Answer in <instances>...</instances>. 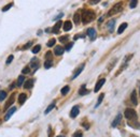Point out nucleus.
<instances>
[{"instance_id":"9b49d317","label":"nucleus","mask_w":140,"mask_h":137,"mask_svg":"<svg viewBox=\"0 0 140 137\" xmlns=\"http://www.w3.org/2000/svg\"><path fill=\"white\" fill-rule=\"evenodd\" d=\"M63 27H64V30H65V31H69V30L72 29V24H71V22L67 21V22L64 23V26Z\"/></svg>"},{"instance_id":"20e7f679","label":"nucleus","mask_w":140,"mask_h":137,"mask_svg":"<svg viewBox=\"0 0 140 137\" xmlns=\"http://www.w3.org/2000/svg\"><path fill=\"white\" fill-rule=\"evenodd\" d=\"M106 83V79L105 78H101V79H99L98 82H97V84H96V86H95V89H94V91L95 92H98L99 90H100V88L103 86V84Z\"/></svg>"},{"instance_id":"ddd939ff","label":"nucleus","mask_w":140,"mask_h":137,"mask_svg":"<svg viewBox=\"0 0 140 137\" xmlns=\"http://www.w3.org/2000/svg\"><path fill=\"white\" fill-rule=\"evenodd\" d=\"M26 99H27V95L25 93H21V94H19V96H18V103L21 104V105H23V104L25 103Z\"/></svg>"},{"instance_id":"dca6fc26","label":"nucleus","mask_w":140,"mask_h":137,"mask_svg":"<svg viewBox=\"0 0 140 137\" xmlns=\"http://www.w3.org/2000/svg\"><path fill=\"white\" fill-rule=\"evenodd\" d=\"M62 25H63V23H62V22H58V23H56V25L53 27V29H52V31H53L54 33H57V32L59 31V29H61Z\"/></svg>"},{"instance_id":"f8f14e48","label":"nucleus","mask_w":140,"mask_h":137,"mask_svg":"<svg viewBox=\"0 0 140 137\" xmlns=\"http://www.w3.org/2000/svg\"><path fill=\"white\" fill-rule=\"evenodd\" d=\"M54 54L56 56H61L64 54V48L62 46H56L55 47V49H54Z\"/></svg>"},{"instance_id":"473e14b6","label":"nucleus","mask_w":140,"mask_h":137,"mask_svg":"<svg viewBox=\"0 0 140 137\" xmlns=\"http://www.w3.org/2000/svg\"><path fill=\"white\" fill-rule=\"evenodd\" d=\"M31 45H33V42H28L27 44H25V45L23 46V49H28V48H29Z\"/></svg>"},{"instance_id":"4be33fe9","label":"nucleus","mask_w":140,"mask_h":137,"mask_svg":"<svg viewBox=\"0 0 140 137\" xmlns=\"http://www.w3.org/2000/svg\"><path fill=\"white\" fill-rule=\"evenodd\" d=\"M114 24H115V21L114 19H111V21L108 23V28H109V30L112 31L113 30V28H114Z\"/></svg>"},{"instance_id":"393cba45","label":"nucleus","mask_w":140,"mask_h":137,"mask_svg":"<svg viewBox=\"0 0 140 137\" xmlns=\"http://www.w3.org/2000/svg\"><path fill=\"white\" fill-rule=\"evenodd\" d=\"M69 90H70V88L68 87V86H65V87H64L63 89H62V94H63V95H65V94H67L68 92H69Z\"/></svg>"},{"instance_id":"4468645a","label":"nucleus","mask_w":140,"mask_h":137,"mask_svg":"<svg viewBox=\"0 0 140 137\" xmlns=\"http://www.w3.org/2000/svg\"><path fill=\"white\" fill-rule=\"evenodd\" d=\"M130 100H131V103L134 104V105H137V95H136V90H134L131 92V95H130Z\"/></svg>"},{"instance_id":"c9c22d12","label":"nucleus","mask_w":140,"mask_h":137,"mask_svg":"<svg viewBox=\"0 0 140 137\" xmlns=\"http://www.w3.org/2000/svg\"><path fill=\"white\" fill-rule=\"evenodd\" d=\"M45 58H46V60H52V54H51V51H47L46 55H45Z\"/></svg>"},{"instance_id":"cd10ccee","label":"nucleus","mask_w":140,"mask_h":137,"mask_svg":"<svg viewBox=\"0 0 140 137\" xmlns=\"http://www.w3.org/2000/svg\"><path fill=\"white\" fill-rule=\"evenodd\" d=\"M7 98V92L6 91H0V101H3Z\"/></svg>"},{"instance_id":"412c9836","label":"nucleus","mask_w":140,"mask_h":137,"mask_svg":"<svg viewBox=\"0 0 140 137\" xmlns=\"http://www.w3.org/2000/svg\"><path fill=\"white\" fill-rule=\"evenodd\" d=\"M24 80H25V76H19V77H18V79H17V83H16V85H17V86L18 87H21L22 86V85H23V83H24Z\"/></svg>"},{"instance_id":"6ab92c4d","label":"nucleus","mask_w":140,"mask_h":137,"mask_svg":"<svg viewBox=\"0 0 140 137\" xmlns=\"http://www.w3.org/2000/svg\"><path fill=\"white\" fill-rule=\"evenodd\" d=\"M13 103H14V95H12L11 98H10L9 100H8V102H7L6 106H5V109H8V108H9Z\"/></svg>"},{"instance_id":"f257e3e1","label":"nucleus","mask_w":140,"mask_h":137,"mask_svg":"<svg viewBox=\"0 0 140 137\" xmlns=\"http://www.w3.org/2000/svg\"><path fill=\"white\" fill-rule=\"evenodd\" d=\"M82 22L84 24H87V23H91L93 19L95 18V13L93 11H90V10H85L83 11L82 13Z\"/></svg>"},{"instance_id":"aec40b11","label":"nucleus","mask_w":140,"mask_h":137,"mask_svg":"<svg viewBox=\"0 0 140 137\" xmlns=\"http://www.w3.org/2000/svg\"><path fill=\"white\" fill-rule=\"evenodd\" d=\"M54 107H55V102H53V103L51 104V105H49V106H47V108H46V109H45V111H44V114H45V115H47V114H49V112H50L52 109H53Z\"/></svg>"},{"instance_id":"7c9ffc66","label":"nucleus","mask_w":140,"mask_h":137,"mask_svg":"<svg viewBox=\"0 0 140 137\" xmlns=\"http://www.w3.org/2000/svg\"><path fill=\"white\" fill-rule=\"evenodd\" d=\"M137 0H133V1H130V5H129V7L131 8V9H134V8H136V6H137Z\"/></svg>"},{"instance_id":"a211bd4d","label":"nucleus","mask_w":140,"mask_h":137,"mask_svg":"<svg viewBox=\"0 0 140 137\" xmlns=\"http://www.w3.org/2000/svg\"><path fill=\"white\" fill-rule=\"evenodd\" d=\"M89 92H90V91L85 88V85H83V86L80 88V90H79V94H80V95H85V94L89 93Z\"/></svg>"},{"instance_id":"5701e85b","label":"nucleus","mask_w":140,"mask_h":137,"mask_svg":"<svg viewBox=\"0 0 140 137\" xmlns=\"http://www.w3.org/2000/svg\"><path fill=\"white\" fill-rule=\"evenodd\" d=\"M103 98H105V94H103V93H101L100 95H99V98H98V101H97V104H96V107H98V106H99V105H100V104H101V102H102Z\"/></svg>"},{"instance_id":"1a4fd4ad","label":"nucleus","mask_w":140,"mask_h":137,"mask_svg":"<svg viewBox=\"0 0 140 137\" xmlns=\"http://www.w3.org/2000/svg\"><path fill=\"white\" fill-rule=\"evenodd\" d=\"M87 35L90 37L91 40H94L96 38V31H95L94 28H90V29L87 30Z\"/></svg>"},{"instance_id":"ea45409f","label":"nucleus","mask_w":140,"mask_h":137,"mask_svg":"<svg viewBox=\"0 0 140 137\" xmlns=\"http://www.w3.org/2000/svg\"><path fill=\"white\" fill-rule=\"evenodd\" d=\"M14 85H15V83H13V84L11 85V86H10V89H12V88H14Z\"/></svg>"},{"instance_id":"a19ab883","label":"nucleus","mask_w":140,"mask_h":137,"mask_svg":"<svg viewBox=\"0 0 140 137\" xmlns=\"http://www.w3.org/2000/svg\"><path fill=\"white\" fill-rule=\"evenodd\" d=\"M57 137H64V136H57Z\"/></svg>"},{"instance_id":"bb28decb","label":"nucleus","mask_w":140,"mask_h":137,"mask_svg":"<svg viewBox=\"0 0 140 137\" xmlns=\"http://www.w3.org/2000/svg\"><path fill=\"white\" fill-rule=\"evenodd\" d=\"M40 49H41V46H40V45H36V46L33 48V53H34V54H38L39 51H40Z\"/></svg>"},{"instance_id":"f704fd0d","label":"nucleus","mask_w":140,"mask_h":137,"mask_svg":"<svg viewBox=\"0 0 140 137\" xmlns=\"http://www.w3.org/2000/svg\"><path fill=\"white\" fill-rule=\"evenodd\" d=\"M67 40H68V35H65V37H61L59 38V41L61 42H67Z\"/></svg>"},{"instance_id":"2eb2a0df","label":"nucleus","mask_w":140,"mask_h":137,"mask_svg":"<svg viewBox=\"0 0 140 137\" xmlns=\"http://www.w3.org/2000/svg\"><path fill=\"white\" fill-rule=\"evenodd\" d=\"M33 86H34V80L33 79L27 80V82L24 84V88H25V89H30V88H33Z\"/></svg>"},{"instance_id":"4c0bfd02","label":"nucleus","mask_w":140,"mask_h":137,"mask_svg":"<svg viewBox=\"0 0 140 137\" xmlns=\"http://www.w3.org/2000/svg\"><path fill=\"white\" fill-rule=\"evenodd\" d=\"M72 45H73V43H72V42H71V43H69V44H68V45L66 46V50H69V49H70V48H71V47H72Z\"/></svg>"},{"instance_id":"a878e982","label":"nucleus","mask_w":140,"mask_h":137,"mask_svg":"<svg viewBox=\"0 0 140 137\" xmlns=\"http://www.w3.org/2000/svg\"><path fill=\"white\" fill-rule=\"evenodd\" d=\"M52 64H53L52 60H46V61L44 62V67H45V68H50V67L52 66Z\"/></svg>"},{"instance_id":"e433bc0d","label":"nucleus","mask_w":140,"mask_h":137,"mask_svg":"<svg viewBox=\"0 0 140 137\" xmlns=\"http://www.w3.org/2000/svg\"><path fill=\"white\" fill-rule=\"evenodd\" d=\"M13 56H12V55H10L9 56V57H8V60H7V64H10L11 62H12V60H13Z\"/></svg>"},{"instance_id":"72a5a7b5","label":"nucleus","mask_w":140,"mask_h":137,"mask_svg":"<svg viewBox=\"0 0 140 137\" xmlns=\"http://www.w3.org/2000/svg\"><path fill=\"white\" fill-rule=\"evenodd\" d=\"M82 132L81 131H77V132H75L74 133V134H73V137H82Z\"/></svg>"},{"instance_id":"c756f323","label":"nucleus","mask_w":140,"mask_h":137,"mask_svg":"<svg viewBox=\"0 0 140 137\" xmlns=\"http://www.w3.org/2000/svg\"><path fill=\"white\" fill-rule=\"evenodd\" d=\"M12 6H13V2H11V3H9V5H7L5 8H2V12H6V11H8V10H9V9H10V8H11Z\"/></svg>"},{"instance_id":"39448f33","label":"nucleus","mask_w":140,"mask_h":137,"mask_svg":"<svg viewBox=\"0 0 140 137\" xmlns=\"http://www.w3.org/2000/svg\"><path fill=\"white\" fill-rule=\"evenodd\" d=\"M15 111H16V107H12V108H10L9 111L7 112V115H6V117H5V121H8V120L10 119V117L13 115Z\"/></svg>"},{"instance_id":"423d86ee","label":"nucleus","mask_w":140,"mask_h":137,"mask_svg":"<svg viewBox=\"0 0 140 137\" xmlns=\"http://www.w3.org/2000/svg\"><path fill=\"white\" fill-rule=\"evenodd\" d=\"M79 112H80L79 107H78V106H74V107H72V109H71L70 117H71V118H75V117L79 115Z\"/></svg>"},{"instance_id":"c85d7f7f","label":"nucleus","mask_w":140,"mask_h":137,"mask_svg":"<svg viewBox=\"0 0 140 137\" xmlns=\"http://www.w3.org/2000/svg\"><path fill=\"white\" fill-rule=\"evenodd\" d=\"M55 42H56V40H55V39H51L50 41L47 42V46H49V47L54 46V45H55Z\"/></svg>"},{"instance_id":"b1692460","label":"nucleus","mask_w":140,"mask_h":137,"mask_svg":"<svg viewBox=\"0 0 140 137\" xmlns=\"http://www.w3.org/2000/svg\"><path fill=\"white\" fill-rule=\"evenodd\" d=\"M80 18H81V16L79 15V13H75L74 16H73V22L75 24H79L80 23Z\"/></svg>"},{"instance_id":"7ed1b4c3","label":"nucleus","mask_w":140,"mask_h":137,"mask_svg":"<svg viewBox=\"0 0 140 137\" xmlns=\"http://www.w3.org/2000/svg\"><path fill=\"white\" fill-rule=\"evenodd\" d=\"M120 11H122V6L121 5H115L109 12H108V16H112V15L117 14Z\"/></svg>"},{"instance_id":"2f4dec72","label":"nucleus","mask_w":140,"mask_h":137,"mask_svg":"<svg viewBox=\"0 0 140 137\" xmlns=\"http://www.w3.org/2000/svg\"><path fill=\"white\" fill-rule=\"evenodd\" d=\"M29 72H30V68L28 67V66H26V67H24V68H23L22 73H23V74H28V73H29Z\"/></svg>"},{"instance_id":"6e6552de","label":"nucleus","mask_w":140,"mask_h":137,"mask_svg":"<svg viewBox=\"0 0 140 137\" xmlns=\"http://www.w3.org/2000/svg\"><path fill=\"white\" fill-rule=\"evenodd\" d=\"M121 119H122V115H121V114H119L117 117H115V119L113 120V122H112V124H111L112 127H115V126H117L118 124H119L120 122H121Z\"/></svg>"},{"instance_id":"f3484780","label":"nucleus","mask_w":140,"mask_h":137,"mask_svg":"<svg viewBox=\"0 0 140 137\" xmlns=\"http://www.w3.org/2000/svg\"><path fill=\"white\" fill-rule=\"evenodd\" d=\"M127 26H128V25H127V23H123L122 25H120V27H119V29H118V33H119V34H121V33H123V31H124V30L126 29V28H127Z\"/></svg>"},{"instance_id":"58836bf2","label":"nucleus","mask_w":140,"mask_h":137,"mask_svg":"<svg viewBox=\"0 0 140 137\" xmlns=\"http://www.w3.org/2000/svg\"><path fill=\"white\" fill-rule=\"evenodd\" d=\"M62 16H63V14H59V15L57 16V17H56V18H55V19H58V18H61V17H62Z\"/></svg>"},{"instance_id":"f03ea898","label":"nucleus","mask_w":140,"mask_h":137,"mask_svg":"<svg viewBox=\"0 0 140 137\" xmlns=\"http://www.w3.org/2000/svg\"><path fill=\"white\" fill-rule=\"evenodd\" d=\"M124 115H125V117L127 119L129 120H134L137 118V114H136V111L134 109H131V108H127V109L125 110V112H124Z\"/></svg>"},{"instance_id":"9d476101","label":"nucleus","mask_w":140,"mask_h":137,"mask_svg":"<svg viewBox=\"0 0 140 137\" xmlns=\"http://www.w3.org/2000/svg\"><path fill=\"white\" fill-rule=\"evenodd\" d=\"M30 65H31V67H34L35 71L37 70V68L39 67V61H38V59L37 58H33V59H31Z\"/></svg>"},{"instance_id":"0eeeda50","label":"nucleus","mask_w":140,"mask_h":137,"mask_svg":"<svg viewBox=\"0 0 140 137\" xmlns=\"http://www.w3.org/2000/svg\"><path fill=\"white\" fill-rule=\"evenodd\" d=\"M83 68H84V63L83 64H81V65H80L78 68H77V71L74 72V74H73V76H72V79H74V78H77L78 76L81 74V72L83 71Z\"/></svg>"}]
</instances>
